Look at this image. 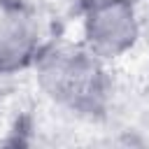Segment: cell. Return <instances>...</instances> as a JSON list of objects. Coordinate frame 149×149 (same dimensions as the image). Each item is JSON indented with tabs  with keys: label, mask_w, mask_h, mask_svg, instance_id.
<instances>
[{
	"label": "cell",
	"mask_w": 149,
	"mask_h": 149,
	"mask_svg": "<svg viewBox=\"0 0 149 149\" xmlns=\"http://www.w3.org/2000/svg\"><path fill=\"white\" fill-rule=\"evenodd\" d=\"M40 91L61 109L98 119L107 112L112 98V79L105 61L81 42H49L33 63Z\"/></svg>",
	"instance_id": "6da1fadb"
},
{
	"label": "cell",
	"mask_w": 149,
	"mask_h": 149,
	"mask_svg": "<svg viewBox=\"0 0 149 149\" xmlns=\"http://www.w3.org/2000/svg\"><path fill=\"white\" fill-rule=\"evenodd\" d=\"M142 23L135 0H88L81 14V44L105 63L135 49Z\"/></svg>",
	"instance_id": "7a4b0ae2"
},
{
	"label": "cell",
	"mask_w": 149,
	"mask_h": 149,
	"mask_svg": "<svg viewBox=\"0 0 149 149\" xmlns=\"http://www.w3.org/2000/svg\"><path fill=\"white\" fill-rule=\"evenodd\" d=\"M42 21L37 12L23 0L0 2V77L16 74L33 68L40 56Z\"/></svg>",
	"instance_id": "3957f363"
},
{
	"label": "cell",
	"mask_w": 149,
	"mask_h": 149,
	"mask_svg": "<svg viewBox=\"0 0 149 149\" xmlns=\"http://www.w3.org/2000/svg\"><path fill=\"white\" fill-rule=\"evenodd\" d=\"M135 2H137V0H135Z\"/></svg>",
	"instance_id": "277c9868"
}]
</instances>
